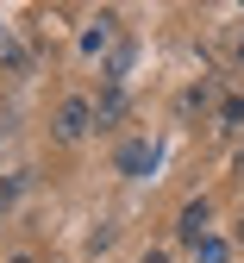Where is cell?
I'll return each mask as SVG.
<instances>
[{
  "instance_id": "1",
  "label": "cell",
  "mask_w": 244,
  "mask_h": 263,
  "mask_svg": "<svg viewBox=\"0 0 244 263\" xmlns=\"http://www.w3.org/2000/svg\"><path fill=\"white\" fill-rule=\"evenodd\" d=\"M94 125H100V107L88 101V94H69V101L57 107V138H63V144H82Z\"/></svg>"
},
{
  "instance_id": "2",
  "label": "cell",
  "mask_w": 244,
  "mask_h": 263,
  "mask_svg": "<svg viewBox=\"0 0 244 263\" xmlns=\"http://www.w3.org/2000/svg\"><path fill=\"white\" fill-rule=\"evenodd\" d=\"M157 157H163V144H157V138H125V144H119V157H113V170H119V176H132V182H144V176L157 170Z\"/></svg>"
},
{
  "instance_id": "3",
  "label": "cell",
  "mask_w": 244,
  "mask_h": 263,
  "mask_svg": "<svg viewBox=\"0 0 244 263\" xmlns=\"http://www.w3.org/2000/svg\"><path fill=\"white\" fill-rule=\"evenodd\" d=\"M176 232H182L188 245H200V238H213V201H207V194H200V201H188V207H182V219H176Z\"/></svg>"
},
{
  "instance_id": "4",
  "label": "cell",
  "mask_w": 244,
  "mask_h": 263,
  "mask_svg": "<svg viewBox=\"0 0 244 263\" xmlns=\"http://www.w3.org/2000/svg\"><path fill=\"white\" fill-rule=\"evenodd\" d=\"M0 69H7V76H31V69H38V57L19 44L13 25H0Z\"/></svg>"
},
{
  "instance_id": "5",
  "label": "cell",
  "mask_w": 244,
  "mask_h": 263,
  "mask_svg": "<svg viewBox=\"0 0 244 263\" xmlns=\"http://www.w3.org/2000/svg\"><path fill=\"white\" fill-rule=\"evenodd\" d=\"M113 25H119L113 13H100V19L82 31V57H100V50H107V44H113Z\"/></svg>"
},
{
  "instance_id": "6",
  "label": "cell",
  "mask_w": 244,
  "mask_h": 263,
  "mask_svg": "<svg viewBox=\"0 0 244 263\" xmlns=\"http://www.w3.org/2000/svg\"><path fill=\"white\" fill-rule=\"evenodd\" d=\"M194 263H232V245L226 238H200L194 245Z\"/></svg>"
},
{
  "instance_id": "7",
  "label": "cell",
  "mask_w": 244,
  "mask_h": 263,
  "mask_svg": "<svg viewBox=\"0 0 244 263\" xmlns=\"http://www.w3.org/2000/svg\"><path fill=\"white\" fill-rule=\"evenodd\" d=\"M132 57H138V50H132V44H119V50H113V57H107V82H113V88H119V82H125V69H132Z\"/></svg>"
},
{
  "instance_id": "8",
  "label": "cell",
  "mask_w": 244,
  "mask_h": 263,
  "mask_svg": "<svg viewBox=\"0 0 244 263\" xmlns=\"http://www.w3.org/2000/svg\"><path fill=\"white\" fill-rule=\"evenodd\" d=\"M119 113H125V94H119V88H107V94H100V125H113Z\"/></svg>"
},
{
  "instance_id": "9",
  "label": "cell",
  "mask_w": 244,
  "mask_h": 263,
  "mask_svg": "<svg viewBox=\"0 0 244 263\" xmlns=\"http://www.w3.org/2000/svg\"><path fill=\"white\" fill-rule=\"evenodd\" d=\"M219 125H232V132H238V125H244V94H232V101H226V107H219Z\"/></svg>"
},
{
  "instance_id": "10",
  "label": "cell",
  "mask_w": 244,
  "mask_h": 263,
  "mask_svg": "<svg viewBox=\"0 0 244 263\" xmlns=\"http://www.w3.org/2000/svg\"><path fill=\"white\" fill-rule=\"evenodd\" d=\"M19 188H25V176H7V182H0V207H13V201H19Z\"/></svg>"
},
{
  "instance_id": "11",
  "label": "cell",
  "mask_w": 244,
  "mask_h": 263,
  "mask_svg": "<svg viewBox=\"0 0 244 263\" xmlns=\"http://www.w3.org/2000/svg\"><path fill=\"white\" fill-rule=\"evenodd\" d=\"M144 263H169V257H163V251H144Z\"/></svg>"
},
{
  "instance_id": "12",
  "label": "cell",
  "mask_w": 244,
  "mask_h": 263,
  "mask_svg": "<svg viewBox=\"0 0 244 263\" xmlns=\"http://www.w3.org/2000/svg\"><path fill=\"white\" fill-rule=\"evenodd\" d=\"M13 263H31V257H13Z\"/></svg>"
}]
</instances>
